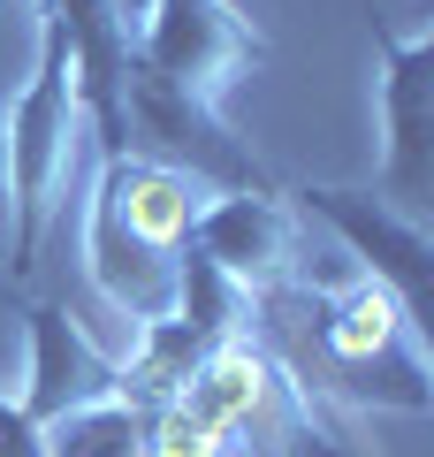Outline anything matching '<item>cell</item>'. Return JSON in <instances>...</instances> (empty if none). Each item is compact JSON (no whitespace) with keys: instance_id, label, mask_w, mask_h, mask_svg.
<instances>
[{"instance_id":"6da1fadb","label":"cell","mask_w":434,"mask_h":457,"mask_svg":"<svg viewBox=\"0 0 434 457\" xmlns=\"http://www.w3.org/2000/svg\"><path fill=\"white\" fill-rule=\"evenodd\" d=\"M244 312L267 320V351L305 381L313 396H351V404H396L427 411V336L388 305L373 282H343V290H305L289 282L274 297H252Z\"/></svg>"},{"instance_id":"7a4b0ae2","label":"cell","mask_w":434,"mask_h":457,"mask_svg":"<svg viewBox=\"0 0 434 457\" xmlns=\"http://www.w3.org/2000/svg\"><path fill=\"white\" fill-rule=\"evenodd\" d=\"M206 198L213 191L198 176L153 161V153H99V183L84 206V267L129 328H153L176 312L183 252H191Z\"/></svg>"},{"instance_id":"3957f363","label":"cell","mask_w":434,"mask_h":457,"mask_svg":"<svg viewBox=\"0 0 434 457\" xmlns=\"http://www.w3.org/2000/svg\"><path fill=\"white\" fill-rule=\"evenodd\" d=\"M77 130H84V107H77V69H69V38L54 23V8L38 0V62L23 77L16 107L0 122V213H8V275H31L38 245H46L54 213L69 198V168H77Z\"/></svg>"},{"instance_id":"277c9868","label":"cell","mask_w":434,"mask_h":457,"mask_svg":"<svg viewBox=\"0 0 434 457\" xmlns=\"http://www.w3.org/2000/svg\"><path fill=\"white\" fill-rule=\"evenodd\" d=\"M168 404L183 420H198L206 435H221V450H259V457H351L336 442V427L321 420V396L289 374L259 336H229Z\"/></svg>"},{"instance_id":"5b68a950","label":"cell","mask_w":434,"mask_h":457,"mask_svg":"<svg viewBox=\"0 0 434 457\" xmlns=\"http://www.w3.org/2000/svg\"><path fill=\"white\" fill-rule=\"evenodd\" d=\"M267 62V38L229 0H145L129 16V92L221 114L229 84Z\"/></svg>"},{"instance_id":"8992f818","label":"cell","mask_w":434,"mask_h":457,"mask_svg":"<svg viewBox=\"0 0 434 457\" xmlns=\"http://www.w3.org/2000/svg\"><path fill=\"white\" fill-rule=\"evenodd\" d=\"M297 221H321L343 245V260L358 267V282L388 297L404 320L427 336V290H434V260H427V228L412 213H396L373 191H343V183H305L297 191Z\"/></svg>"},{"instance_id":"52a82bcc","label":"cell","mask_w":434,"mask_h":457,"mask_svg":"<svg viewBox=\"0 0 434 457\" xmlns=\"http://www.w3.org/2000/svg\"><path fill=\"white\" fill-rule=\"evenodd\" d=\"M381 54V198L412 221L434 206V38L373 23Z\"/></svg>"},{"instance_id":"ba28073f","label":"cell","mask_w":434,"mask_h":457,"mask_svg":"<svg viewBox=\"0 0 434 457\" xmlns=\"http://www.w3.org/2000/svg\"><path fill=\"white\" fill-rule=\"evenodd\" d=\"M297 206L274 191H229V198H206L191 228V252L229 282V290L252 305V297H274L289 282H305V237H297Z\"/></svg>"},{"instance_id":"9c48e42d","label":"cell","mask_w":434,"mask_h":457,"mask_svg":"<svg viewBox=\"0 0 434 457\" xmlns=\"http://www.w3.org/2000/svg\"><path fill=\"white\" fill-rule=\"evenodd\" d=\"M23 336H31V366H23L16 411L38 427V435L62 427L69 411H92V404H114V396H122L114 359L69 320L62 305H31V312H23Z\"/></svg>"},{"instance_id":"30bf717a","label":"cell","mask_w":434,"mask_h":457,"mask_svg":"<svg viewBox=\"0 0 434 457\" xmlns=\"http://www.w3.org/2000/svg\"><path fill=\"white\" fill-rule=\"evenodd\" d=\"M145 427H153V411L114 396V404L69 411L62 427H46V457H145Z\"/></svg>"},{"instance_id":"8fae6325","label":"cell","mask_w":434,"mask_h":457,"mask_svg":"<svg viewBox=\"0 0 434 457\" xmlns=\"http://www.w3.org/2000/svg\"><path fill=\"white\" fill-rule=\"evenodd\" d=\"M0 457H46V435L16 411V396H0Z\"/></svg>"},{"instance_id":"7c38bea8","label":"cell","mask_w":434,"mask_h":457,"mask_svg":"<svg viewBox=\"0 0 434 457\" xmlns=\"http://www.w3.org/2000/svg\"><path fill=\"white\" fill-rule=\"evenodd\" d=\"M138 8H145V0H122V16H138Z\"/></svg>"},{"instance_id":"4fadbf2b","label":"cell","mask_w":434,"mask_h":457,"mask_svg":"<svg viewBox=\"0 0 434 457\" xmlns=\"http://www.w3.org/2000/svg\"><path fill=\"white\" fill-rule=\"evenodd\" d=\"M145 457H153V450H145Z\"/></svg>"}]
</instances>
